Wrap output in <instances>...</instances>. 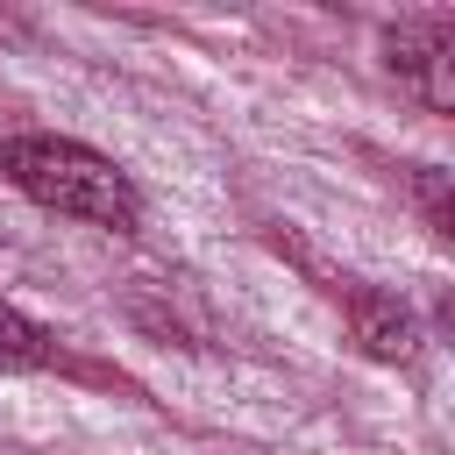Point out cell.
I'll list each match as a JSON object with an SVG mask.
<instances>
[{"mask_svg":"<svg viewBox=\"0 0 455 455\" xmlns=\"http://www.w3.org/2000/svg\"><path fill=\"white\" fill-rule=\"evenodd\" d=\"M0 171L14 192H28L36 206L50 213H71V220H92V228H114L128 235L142 220V199L135 185L85 142H64V135H14L0 149Z\"/></svg>","mask_w":455,"mask_h":455,"instance_id":"cell-1","label":"cell"},{"mask_svg":"<svg viewBox=\"0 0 455 455\" xmlns=\"http://www.w3.org/2000/svg\"><path fill=\"white\" fill-rule=\"evenodd\" d=\"M384 57H391V71H398L434 114L455 107V78H448V64H455V21H448V14H412V21H398V28L384 36Z\"/></svg>","mask_w":455,"mask_h":455,"instance_id":"cell-2","label":"cell"},{"mask_svg":"<svg viewBox=\"0 0 455 455\" xmlns=\"http://www.w3.org/2000/svg\"><path fill=\"white\" fill-rule=\"evenodd\" d=\"M355 341L370 348V355H384V363H405L412 348H419V327H412V313L405 306H391V299H355Z\"/></svg>","mask_w":455,"mask_h":455,"instance_id":"cell-3","label":"cell"},{"mask_svg":"<svg viewBox=\"0 0 455 455\" xmlns=\"http://www.w3.org/2000/svg\"><path fill=\"white\" fill-rule=\"evenodd\" d=\"M43 363H50V334L0 299V370H43Z\"/></svg>","mask_w":455,"mask_h":455,"instance_id":"cell-4","label":"cell"}]
</instances>
